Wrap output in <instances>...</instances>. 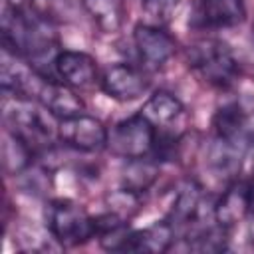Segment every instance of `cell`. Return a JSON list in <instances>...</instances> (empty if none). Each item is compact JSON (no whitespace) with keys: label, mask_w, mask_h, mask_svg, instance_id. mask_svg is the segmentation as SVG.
Wrapping results in <instances>:
<instances>
[{"label":"cell","mask_w":254,"mask_h":254,"mask_svg":"<svg viewBox=\"0 0 254 254\" xmlns=\"http://www.w3.org/2000/svg\"><path fill=\"white\" fill-rule=\"evenodd\" d=\"M34 101L44 105L50 111V115L56 117L58 121L79 115L85 111L83 99L75 93V89L69 87L67 83L60 81L58 77H46L42 81V87H40Z\"/></svg>","instance_id":"8fae6325"},{"label":"cell","mask_w":254,"mask_h":254,"mask_svg":"<svg viewBox=\"0 0 254 254\" xmlns=\"http://www.w3.org/2000/svg\"><path fill=\"white\" fill-rule=\"evenodd\" d=\"M46 226L54 240L64 246H77L95 238V216L69 198H58L48 204Z\"/></svg>","instance_id":"277c9868"},{"label":"cell","mask_w":254,"mask_h":254,"mask_svg":"<svg viewBox=\"0 0 254 254\" xmlns=\"http://www.w3.org/2000/svg\"><path fill=\"white\" fill-rule=\"evenodd\" d=\"M244 16V0H192L189 26L194 30H222L238 26Z\"/></svg>","instance_id":"ba28073f"},{"label":"cell","mask_w":254,"mask_h":254,"mask_svg":"<svg viewBox=\"0 0 254 254\" xmlns=\"http://www.w3.org/2000/svg\"><path fill=\"white\" fill-rule=\"evenodd\" d=\"M204 202H206V196L198 183H194V181L183 183L177 189L171 210H169V220L175 226V230L185 228L187 232H190V230L204 226L200 222L206 216Z\"/></svg>","instance_id":"9c48e42d"},{"label":"cell","mask_w":254,"mask_h":254,"mask_svg":"<svg viewBox=\"0 0 254 254\" xmlns=\"http://www.w3.org/2000/svg\"><path fill=\"white\" fill-rule=\"evenodd\" d=\"M139 113L157 131L181 135V129H177L175 125H181V119L185 117V105L173 93H169V91H155L145 101V105L141 107Z\"/></svg>","instance_id":"5bb4252c"},{"label":"cell","mask_w":254,"mask_h":254,"mask_svg":"<svg viewBox=\"0 0 254 254\" xmlns=\"http://www.w3.org/2000/svg\"><path fill=\"white\" fill-rule=\"evenodd\" d=\"M10 2H22L28 4L32 10H36L38 14H42L48 20H56V18H65L67 10L71 8V0H10Z\"/></svg>","instance_id":"7402d4cb"},{"label":"cell","mask_w":254,"mask_h":254,"mask_svg":"<svg viewBox=\"0 0 254 254\" xmlns=\"http://www.w3.org/2000/svg\"><path fill=\"white\" fill-rule=\"evenodd\" d=\"M81 4L101 32L113 34L121 28L125 16L123 0H81Z\"/></svg>","instance_id":"e0dca14e"},{"label":"cell","mask_w":254,"mask_h":254,"mask_svg":"<svg viewBox=\"0 0 254 254\" xmlns=\"http://www.w3.org/2000/svg\"><path fill=\"white\" fill-rule=\"evenodd\" d=\"M101 91L117 101H135L149 89V79L143 69L131 64H113L109 65L101 79Z\"/></svg>","instance_id":"30bf717a"},{"label":"cell","mask_w":254,"mask_h":254,"mask_svg":"<svg viewBox=\"0 0 254 254\" xmlns=\"http://www.w3.org/2000/svg\"><path fill=\"white\" fill-rule=\"evenodd\" d=\"M133 44L141 65L149 71L161 69L177 52L173 36L165 32L163 26H155L149 22L137 24L133 28Z\"/></svg>","instance_id":"52a82bcc"},{"label":"cell","mask_w":254,"mask_h":254,"mask_svg":"<svg viewBox=\"0 0 254 254\" xmlns=\"http://www.w3.org/2000/svg\"><path fill=\"white\" fill-rule=\"evenodd\" d=\"M2 95H4L2 101L4 121L8 125L6 129L22 137L36 153L50 149L54 137L58 135V127H54L50 121L52 117L50 111L30 97L8 95V93Z\"/></svg>","instance_id":"7a4b0ae2"},{"label":"cell","mask_w":254,"mask_h":254,"mask_svg":"<svg viewBox=\"0 0 254 254\" xmlns=\"http://www.w3.org/2000/svg\"><path fill=\"white\" fill-rule=\"evenodd\" d=\"M212 129H214V137L246 149L250 147L252 133H254L248 113L234 101L224 103L222 107L216 109L212 117Z\"/></svg>","instance_id":"4fadbf2b"},{"label":"cell","mask_w":254,"mask_h":254,"mask_svg":"<svg viewBox=\"0 0 254 254\" xmlns=\"http://www.w3.org/2000/svg\"><path fill=\"white\" fill-rule=\"evenodd\" d=\"M58 139L69 149L81 153H99L107 147L109 131L97 117L79 113L58 121Z\"/></svg>","instance_id":"8992f818"},{"label":"cell","mask_w":254,"mask_h":254,"mask_svg":"<svg viewBox=\"0 0 254 254\" xmlns=\"http://www.w3.org/2000/svg\"><path fill=\"white\" fill-rule=\"evenodd\" d=\"M246 189H248V204H250V214L254 216V173H252V177L246 181Z\"/></svg>","instance_id":"603a6c76"},{"label":"cell","mask_w":254,"mask_h":254,"mask_svg":"<svg viewBox=\"0 0 254 254\" xmlns=\"http://www.w3.org/2000/svg\"><path fill=\"white\" fill-rule=\"evenodd\" d=\"M123 183L127 189L135 192H145L157 179V163L149 157L143 159H129L127 169L123 173Z\"/></svg>","instance_id":"d6986e66"},{"label":"cell","mask_w":254,"mask_h":254,"mask_svg":"<svg viewBox=\"0 0 254 254\" xmlns=\"http://www.w3.org/2000/svg\"><path fill=\"white\" fill-rule=\"evenodd\" d=\"M155 143H157V129L141 113H135L119 121L111 129L107 147L111 149L113 155L129 161V159L153 157Z\"/></svg>","instance_id":"5b68a950"},{"label":"cell","mask_w":254,"mask_h":254,"mask_svg":"<svg viewBox=\"0 0 254 254\" xmlns=\"http://www.w3.org/2000/svg\"><path fill=\"white\" fill-rule=\"evenodd\" d=\"M2 46L38 73L56 77L52 71L56 56L60 54V42L54 22L32 10L28 4L6 0L2 10Z\"/></svg>","instance_id":"6da1fadb"},{"label":"cell","mask_w":254,"mask_h":254,"mask_svg":"<svg viewBox=\"0 0 254 254\" xmlns=\"http://www.w3.org/2000/svg\"><path fill=\"white\" fill-rule=\"evenodd\" d=\"M175 234H177V230L169 218L159 220L143 230H131L123 252H149V254L165 252L171 248Z\"/></svg>","instance_id":"9a60e30c"},{"label":"cell","mask_w":254,"mask_h":254,"mask_svg":"<svg viewBox=\"0 0 254 254\" xmlns=\"http://www.w3.org/2000/svg\"><path fill=\"white\" fill-rule=\"evenodd\" d=\"M179 4L181 0H141V8L147 16V22L155 26H167L173 20Z\"/></svg>","instance_id":"ffe728a7"},{"label":"cell","mask_w":254,"mask_h":254,"mask_svg":"<svg viewBox=\"0 0 254 254\" xmlns=\"http://www.w3.org/2000/svg\"><path fill=\"white\" fill-rule=\"evenodd\" d=\"M139 202H141V192H135V190H131L127 187H123V189H119V190H115V192H111L107 196L109 210L119 214L125 220H129L131 214L139 208Z\"/></svg>","instance_id":"44dd1931"},{"label":"cell","mask_w":254,"mask_h":254,"mask_svg":"<svg viewBox=\"0 0 254 254\" xmlns=\"http://www.w3.org/2000/svg\"><path fill=\"white\" fill-rule=\"evenodd\" d=\"M2 153H4V167L10 175H20L22 171H26L32 161L36 151L16 133L8 131L4 133V145H2Z\"/></svg>","instance_id":"ac0fdd59"},{"label":"cell","mask_w":254,"mask_h":254,"mask_svg":"<svg viewBox=\"0 0 254 254\" xmlns=\"http://www.w3.org/2000/svg\"><path fill=\"white\" fill-rule=\"evenodd\" d=\"M189 67L208 85L226 89L240 75V64L232 48L218 38H200L187 48Z\"/></svg>","instance_id":"3957f363"},{"label":"cell","mask_w":254,"mask_h":254,"mask_svg":"<svg viewBox=\"0 0 254 254\" xmlns=\"http://www.w3.org/2000/svg\"><path fill=\"white\" fill-rule=\"evenodd\" d=\"M246 214H250L246 181H234L220 194L218 202H214V220L220 226L230 228L238 224Z\"/></svg>","instance_id":"2e32d148"},{"label":"cell","mask_w":254,"mask_h":254,"mask_svg":"<svg viewBox=\"0 0 254 254\" xmlns=\"http://www.w3.org/2000/svg\"><path fill=\"white\" fill-rule=\"evenodd\" d=\"M54 73L60 81L67 83L73 89L89 87L97 77V62L85 54L75 50H60L54 62Z\"/></svg>","instance_id":"7c38bea8"}]
</instances>
